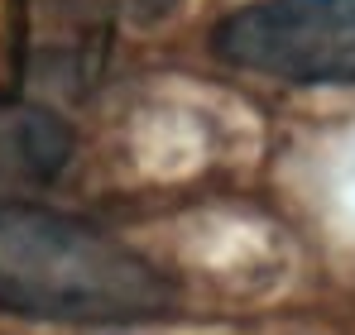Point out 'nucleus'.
Segmentation results:
<instances>
[{"label":"nucleus","mask_w":355,"mask_h":335,"mask_svg":"<svg viewBox=\"0 0 355 335\" xmlns=\"http://www.w3.org/2000/svg\"><path fill=\"white\" fill-rule=\"evenodd\" d=\"M173 307V282L106 230L0 201V311L53 326H135Z\"/></svg>","instance_id":"f257e3e1"},{"label":"nucleus","mask_w":355,"mask_h":335,"mask_svg":"<svg viewBox=\"0 0 355 335\" xmlns=\"http://www.w3.org/2000/svg\"><path fill=\"white\" fill-rule=\"evenodd\" d=\"M211 48L254 77L293 87H351L355 0H250L216 24Z\"/></svg>","instance_id":"f03ea898"},{"label":"nucleus","mask_w":355,"mask_h":335,"mask_svg":"<svg viewBox=\"0 0 355 335\" xmlns=\"http://www.w3.org/2000/svg\"><path fill=\"white\" fill-rule=\"evenodd\" d=\"M72 159V129L49 106L0 96V187L53 182Z\"/></svg>","instance_id":"7ed1b4c3"},{"label":"nucleus","mask_w":355,"mask_h":335,"mask_svg":"<svg viewBox=\"0 0 355 335\" xmlns=\"http://www.w3.org/2000/svg\"><path fill=\"white\" fill-rule=\"evenodd\" d=\"M34 53V0H0V96H15Z\"/></svg>","instance_id":"20e7f679"}]
</instances>
